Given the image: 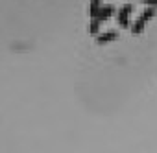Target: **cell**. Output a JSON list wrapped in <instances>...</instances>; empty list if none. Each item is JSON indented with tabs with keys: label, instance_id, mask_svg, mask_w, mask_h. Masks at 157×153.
Listing matches in <instances>:
<instances>
[{
	"label": "cell",
	"instance_id": "cell-5",
	"mask_svg": "<svg viewBox=\"0 0 157 153\" xmlns=\"http://www.w3.org/2000/svg\"><path fill=\"white\" fill-rule=\"evenodd\" d=\"M100 8H102V0H91V2H89V15H91V19L96 17Z\"/></svg>",
	"mask_w": 157,
	"mask_h": 153
},
{
	"label": "cell",
	"instance_id": "cell-7",
	"mask_svg": "<svg viewBox=\"0 0 157 153\" xmlns=\"http://www.w3.org/2000/svg\"><path fill=\"white\" fill-rule=\"evenodd\" d=\"M144 26H146V22H144V21H140V19H137V21L133 22V26H131V32H133V33H142Z\"/></svg>",
	"mask_w": 157,
	"mask_h": 153
},
{
	"label": "cell",
	"instance_id": "cell-1",
	"mask_svg": "<svg viewBox=\"0 0 157 153\" xmlns=\"http://www.w3.org/2000/svg\"><path fill=\"white\" fill-rule=\"evenodd\" d=\"M131 11H133L131 4H126L124 8L118 9V15H117L118 26H122V28H128V26H129V15H131Z\"/></svg>",
	"mask_w": 157,
	"mask_h": 153
},
{
	"label": "cell",
	"instance_id": "cell-4",
	"mask_svg": "<svg viewBox=\"0 0 157 153\" xmlns=\"http://www.w3.org/2000/svg\"><path fill=\"white\" fill-rule=\"evenodd\" d=\"M153 17H155V6H148V8L140 13V17H139V19H140V21H144V22H148V21H151Z\"/></svg>",
	"mask_w": 157,
	"mask_h": 153
},
{
	"label": "cell",
	"instance_id": "cell-6",
	"mask_svg": "<svg viewBox=\"0 0 157 153\" xmlns=\"http://www.w3.org/2000/svg\"><path fill=\"white\" fill-rule=\"evenodd\" d=\"M100 24H102V22H100L96 17H93V19H91V24H89V33H91V35H98V33H100Z\"/></svg>",
	"mask_w": 157,
	"mask_h": 153
},
{
	"label": "cell",
	"instance_id": "cell-3",
	"mask_svg": "<svg viewBox=\"0 0 157 153\" xmlns=\"http://www.w3.org/2000/svg\"><path fill=\"white\" fill-rule=\"evenodd\" d=\"M113 15H115V8H113V6H104V4H102V8H100L98 13H96V19H98L100 22H105V21H109Z\"/></svg>",
	"mask_w": 157,
	"mask_h": 153
},
{
	"label": "cell",
	"instance_id": "cell-2",
	"mask_svg": "<svg viewBox=\"0 0 157 153\" xmlns=\"http://www.w3.org/2000/svg\"><path fill=\"white\" fill-rule=\"evenodd\" d=\"M117 39H118V32H115V30H109V32H104V33L96 35V43L98 44H107V43H113Z\"/></svg>",
	"mask_w": 157,
	"mask_h": 153
}]
</instances>
